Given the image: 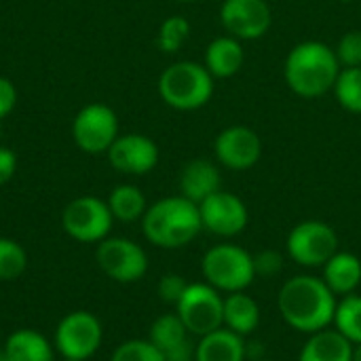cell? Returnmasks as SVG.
I'll list each match as a JSON object with an SVG mask.
<instances>
[{
    "label": "cell",
    "instance_id": "6da1fadb",
    "mask_svg": "<svg viewBox=\"0 0 361 361\" xmlns=\"http://www.w3.org/2000/svg\"><path fill=\"white\" fill-rule=\"evenodd\" d=\"M277 307L290 328L305 334H315L334 322L336 294L326 286L324 279L298 275L281 286Z\"/></svg>",
    "mask_w": 361,
    "mask_h": 361
},
{
    "label": "cell",
    "instance_id": "7a4b0ae2",
    "mask_svg": "<svg viewBox=\"0 0 361 361\" xmlns=\"http://www.w3.org/2000/svg\"><path fill=\"white\" fill-rule=\"evenodd\" d=\"M336 51L322 40H305L290 49L283 63V78L298 97H322L334 89L341 74Z\"/></svg>",
    "mask_w": 361,
    "mask_h": 361
},
{
    "label": "cell",
    "instance_id": "3957f363",
    "mask_svg": "<svg viewBox=\"0 0 361 361\" xmlns=\"http://www.w3.org/2000/svg\"><path fill=\"white\" fill-rule=\"evenodd\" d=\"M144 237L163 250L188 245L203 231L199 205L186 197H165L152 203L142 218Z\"/></svg>",
    "mask_w": 361,
    "mask_h": 361
},
{
    "label": "cell",
    "instance_id": "277c9868",
    "mask_svg": "<svg viewBox=\"0 0 361 361\" xmlns=\"http://www.w3.org/2000/svg\"><path fill=\"white\" fill-rule=\"evenodd\" d=\"M214 80L216 78L203 63L176 61L163 70L159 78V95L173 110H199L212 99Z\"/></svg>",
    "mask_w": 361,
    "mask_h": 361
},
{
    "label": "cell",
    "instance_id": "5b68a950",
    "mask_svg": "<svg viewBox=\"0 0 361 361\" xmlns=\"http://www.w3.org/2000/svg\"><path fill=\"white\" fill-rule=\"evenodd\" d=\"M201 273L205 283L218 292H245L256 279L254 256L233 243H220L205 252L201 260Z\"/></svg>",
    "mask_w": 361,
    "mask_h": 361
},
{
    "label": "cell",
    "instance_id": "8992f818",
    "mask_svg": "<svg viewBox=\"0 0 361 361\" xmlns=\"http://www.w3.org/2000/svg\"><path fill=\"white\" fill-rule=\"evenodd\" d=\"M102 341V322L89 311H72L57 324L53 347L66 360L87 361L97 353Z\"/></svg>",
    "mask_w": 361,
    "mask_h": 361
},
{
    "label": "cell",
    "instance_id": "52a82bcc",
    "mask_svg": "<svg viewBox=\"0 0 361 361\" xmlns=\"http://www.w3.org/2000/svg\"><path fill=\"white\" fill-rule=\"evenodd\" d=\"M176 313L188 332L201 338L224 326V298L209 283H188Z\"/></svg>",
    "mask_w": 361,
    "mask_h": 361
},
{
    "label": "cell",
    "instance_id": "ba28073f",
    "mask_svg": "<svg viewBox=\"0 0 361 361\" xmlns=\"http://www.w3.org/2000/svg\"><path fill=\"white\" fill-rule=\"evenodd\" d=\"M114 224V216L106 201L85 195L70 201L61 214L63 231L80 243H99L104 241Z\"/></svg>",
    "mask_w": 361,
    "mask_h": 361
},
{
    "label": "cell",
    "instance_id": "9c48e42d",
    "mask_svg": "<svg viewBox=\"0 0 361 361\" xmlns=\"http://www.w3.org/2000/svg\"><path fill=\"white\" fill-rule=\"evenodd\" d=\"M286 250L300 267H324L338 252V235L322 220H305L290 231Z\"/></svg>",
    "mask_w": 361,
    "mask_h": 361
},
{
    "label": "cell",
    "instance_id": "30bf717a",
    "mask_svg": "<svg viewBox=\"0 0 361 361\" xmlns=\"http://www.w3.org/2000/svg\"><path fill=\"white\" fill-rule=\"evenodd\" d=\"M95 260L104 275L116 283H135L148 271V256L142 245L125 237H106L99 241Z\"/></svg>",
    "mask_w": 361,
    "mask_h": 361
},
{
    "label": "cell",
    "instance_id": "8fae6325",
    "mask_svg": "<svg viewBox=\"0 0 361 361\" xmlns=\"http://www.w3.org/2000/svg\"><path fill=\"white\" fill-rule=\"evenodd\" d=\"M72 137L82 152H108L118 137L116 112L106 104H89L80 108L72 123Z\"/></svg>",
    "mask_w": 361,
    "mask_h": 361
},
{
    "label": "cell",
    "instance_id": "7c38bea8",
    "mask_svg": "<svg viewBox=\"0 0 361 361\" xmlns=\"http://www.w3.org/2000/svg\"><path fill=\"white\" fill-rule=\"evenodd\" d=\"M220 23L228 36L245 40L262 38L273 23V11L267 0H224Z\"/></svg>",
    "mask_w": 361,
    "mask_h": 361
},
{
    "label": "cell",
    "instance_id": "4fadbf2b",
    "mask_svg": "<svg viewBox=\"0 0 361 361\" xmlns=\"http://www.w3.org/2000/svg\"><path fill=\"white\" fill-rule=\"evenodd\" d=\"M214 152L222 167L231 171H247L262 157V140L252 127L233 125L216 135Z\"/></svg>",
    "mask_w": 361,
    "mask_h": 361
},
{
    "label": "cell",
    "instance_id": "5bb4252c",
    "mask_svg": "<svg viewBox=\"0 0 361 361\" xmlns=\"http://www.w3.org/2000/svg\"><path fill=\"white\" fill-rule=\"evenodd\" d=\"M199 214L203 228L218 237H235L243 233L250 222V212L243 199L226 190H218L201 201Z\"/></svg>",
    "mask_w": 361,
    "mask_h": 361
},
{
    "label": "cell",
    "instance_id": "9a60e30c",
    "mask_svg": "<svg viewBox=\"0 0 361 361\" xmlns=\"http://www.w3.org/2000/svg\"><path fill=\"white\" fill-rule=\"evenodd\" d=\"M106 154L116 171L129 176L150 173L159 163V146L148 135L142 133L118 135Z\"/></svg>",
    "mask_w": 361,
    "mask_h": 361
},
{
    "label": "cell",
    "instance_id": "2e32d148",
    "mask_svg": "<svg viewBox=\"0 0 361 361\" xmlns=\"http://www.w3.org/2000/svg\"><path fill=\"white\" fill-rule=\"evenodd\" d=\"M190 332L184 326V322L178 317V313H167L154 319L150 326L148 341L163 353L167 361L195 360V347L190 341Z\"/></svg>",
    "mask_w": 361,
    "mask_h": 361
},
{
    "label": "cell",
    "instance_id": "e0dca14e",
    "mask_svg": "<svg viewBox=\"0 0 361 361\" xmlns=\"http://www.w3.org/2000/svg\"><path fill=\"white\" fill-rule=\"evenodd\" d=\"M222 176L216 163L207 159H192L180 173V195L192 203L205 201L209 195L222 190Z\"/></svg>",
    "mask_w": 361,
    "mask_h": 361
},
{
    "label": "cell",
    "instance_id": "ac0fdd59",
    "mask_svg": "<svg viewBox=\"0 0 361 361\" xmlns=\"http://www.w3.org/2000/svg\"><path fill=\"white\" fill-rule=\"evenodd\" d=\"M245 61L243 42L235 36H218L205 49L203 66L209 70L214 78H231L235 76Z\"/></svg>",
    "mask_w": 361,
    "mask_h": 361
},
{
    "label": "cell",
    "instance_id": "d6986e66",
    "mask_svg": "<svg viewBox=\"0 0 361 361\" xmlns=\"http://www.w3.org/2000/svg\"><path fill=\"white\" fill-rule=\"evenodd\" d=\"M245 336L222 326L201 336L195 347V361H245Z\"/></svg>",
    "mask_w": 361,
    "mask_h": 361
},
{
    "label": "cell",
    "instance_id": "ffe728a7",
    "mask_svg": "<svg viewBox=\"0 0 361 361\" xmlns=\"http://www.w3.org/2000/svg\"><path fill=\"white\" fill-rule=\"evenodd\" d=\"M298 361H353V343L338 330H319L305 343Z\"/></svg>",
    "mask_w": 361,
    "mask_h": 361
},
{
    "label": "cell",
    "instance_id": "44dd1931",
    "mask_svg": "<svg viewBox=\"0 0 361 361\" xmlns=\"http://www.w3.org/2000/svg\"><path fill=\"white\" fill-rule=\"evenodd\" d=\"M324 281L336 296L355 294L361 283V260L351 252H336L324 264Z\"/></svg>",
    "mask_w": 361,
    "mask_h": 361
},
{
    "label": "cell",
    "instance_id": "7402d4cb",
    "mask_svg": "<svg viewBox=\"0 0 361 361\" xmlns=\"http://www.w3.org/2000/svg\"><path fill=\"white\" fill-rule=\"evenodd\" d=\"M2 351L8 361H53L55 357L49 338L38 330H30V328L15 330L6 338Z\"/></svg>",
    "mask_w": 361,
    "mask_h": 361
},
{
    "label": "cell",
    "instance_id": "603a6c76",
    "mask_svg": "<svg viewBox=\"0 0 361 361\" xmlns=\"http://www.w3.org/2000/svg\"><path fill=\"white\" fill-rule=\"evenodd\" d=\"M260 324V307L245 292H233L224 298V328L239 336L252 334Z\"/></svg>",
    "mask_w": 361,
    "mask_h": 361
},
{
    "label": "cell",
    "instance_id": "cb8c5ba5",
    "mask_svg": "<svg viewBox=\"0 0 361 361\" xmlns=\"http://www.w3.org/2000/svg\"><path fill=\"white\" fill-rule=\"evenodd\" d=\"M108 207L114 216V220L118 222H135V220H142L146 209H148V203H146V197L144 192L133 186V184H121L116 186L110 197H108Z\"/></svg>",
    "mask_w": 361,
    "mask_h": 361
},
{
    "label": "cell",
    "instance_id": "d4e9b609",
    "mask_svg": "<svg viewBox=\"0 0 361 361\" xmlns=\"http://www.w3.org/2000/svg\"><path fill=\"white\" fill-rule=\"evenodd\" d=\"M336 330L351 341L353 345L361 343V296L360 294H349L343 296L341 302H336V313L334 322Z\"/></svg>",
    "mask_w": 361,
    "mask_h": 361
},
{
    "label": "cell",
    "instance_id": "484cf974",
    "mask_svg": "<svg viewBox=\"0 0 361 361\" xmlns=\"http://www.w3.org/2000/svg\"><path fill=\"white\" fill-rule=\"evenodd\" d=\"M332 91L341 108L353 114H361V66L360 68H341V74Z\"/></svg>",
    "mask_w": 361,
    "mask_h": 361
},
{
    "label": "cell",
    "instance_id": "4316f807",
    "mask_svg": "<svg viewBox=\"0 0 361 361\" xmlns=\"http://www.w3.org/2000/svg\"><path fill=\"white\" fill-rule=\"evenodd\" d=\"M190 36V21L182 15L167 17L157 36V44L163 53H178Z\"/></svg>",
    "mask_w": 361,
    "mask_h": 361
},
{
    "label": "cell",
    "instance_id": "83f0119b",
    "mask_svg": "<svg viewBox=\"0 0 361 361\" xmlns=\"http://www.w3.org/2000/svg\"><path fill=\"white\" fill-rule=\"evenodd\" d=\"M27 267V254L25 250L8 239L0 237V281H13L23 275Z\"/></svg>",
    "mask_w": 361,
    "mask_h": 361
},
{
    "label": "cell",
    "instance_id": "f1b7e54d",
    "mask_svg": "<svg viewBox=\"0 0 361 361\" xmlns=\"http://www.w3.org/2000/svg\"><path fill=\"white\" fill-rule=\"evenodd\" d=\"M110 361H167L163 357V353L150 343V341H142V338H133V341H125L123 345L116 347V351L112 353Z\"/></svg>",
    "mask_w": 361,
    "mask_h": 361
},
{
    "label": "cell",
    "instance_id": "f546056e",
    "mask_svg": "<svg viewBox=\"0 0 361 361\" xmlns=\"http://www.w3.org/2000/svg\"><path fill=\"white\" fill-rule=\"evenodd\" d=\"M336 57L343 68H360L361 66V30H349L341 36L336 44Z\"/></svg>",
    "mask_w": 361,
    "mask_h": 361
},
{
    "label": "cell",
    "instance_id": "4dcf8cb0",
    "mask_svg": "<svg viewBox=\"0 0 361 361\" xmlns=\"http://www.w3.org/2000/svg\"><path fill=\"white\" fill-rule=\"evenodd\" d=\"M186 288H188V283H186V279H184L182 275L169 273V275H163V277H161L157 292H159V296H161L163 302L176 307V305L180 302V298L184 296Z\"/></svg>",
    "mask_w": 361,
    "mask_h": 361
},
{
    "label": "cell",
    "instance_id": "1f68e13d",
    "mask_svg": "<svg viewBox=\"0 0 361 361\" xmlns=\"http://www.w3.org/2000/svg\"><path fill=\"white\" fill-rule=\"evenodd\" d=\"M254 269L260 277H273L283 269V256L275 250H262L254 256Z\"/></svg>",
    "mask_w": 361,
    "mask_h": 361
},
{
    "label": "cell",
    "instance_id": "d6a6232c",
    "mask_svg": "<svg viewBox=\"0 0 361 361\" xmlns=\"http://www.w3.org/2000/svg\"><path fill=\"white\" fill-rule=\"evenodd\" d=\"M15 104H17V89H15V85L8 78L0 76V118L8 116L13 112Z\"/></svg>",
    "mask_w": 361,
    "mask_h": 361
},
{
    "label": "cell",
    "instance_id": "836d02e7",
    "mask_svg": "<svg viewBox=\"0 0 361 361\" xmlns=\"http://www.w3.org/2000/svg\"><path fill=\"white\" fill-rule=\"evenodd\" d=\"M17 171V157L11 148L0 146V186H4Z\"/></svg>",
    "mask_w": 361,
    "mask_h": 361
},
{
    "label": "cell",
    "instance_id": "e575fe53",
    "mask_svg": "<svg viewBox=\"0 0 361 361\" xmlns=\"http://www.w3.org/2000/svg\"><path fill=\"white\" fill-rule=\"evenodd\" d=\"M353 361H361V343L353 347Z\"/></svg>",
    "mask_w": 361,
    "mask_h": 361
},
{
    "label": "cell",
    "instance_id": "d590c367",
    "mask_svg": "<svg viewBox=\"0 0 361 361\" xmlns=\"http://www.w3.org/2000/svg\"><path fill=\"white\" fill-rule=\"evenodd\" d=\"M0 361H8V360H6V355H4V351H2V349H0Z\"/></svg>",
    "mask_w": 361,
    "mask_h": 361
},
{
    "label": "cell",
    "instance_id": "8d00e7d4",
    "mask_svg": "<svg viewBox=\"0 0 361 361\" xmlns=\"http://www.w3.org/2000/svg\"><path fill=\"white\" fill-rule=\"evenodd\" d=\"M173 2H182V4H186V2H195V0H173Z\"/></svg>",
    "mask_w": 361,
    "mask_h": 361
},
{
    "label": "cell",
    "instance_id": "74e56055",
    "mask_svg": "<svg viewBox=\"0 0 361 361\" xmlns=\"http://www.w3.org/2000/svg\"><path fill=\"white\" fill-rule=\"evenodd\" d=\"M338 2H345V4H349V2H353V0H338Z\"/></svg>",
    "mask_w": 361,
    "mask_h": 361
},
{
    "label": "cell",
    "instance_id": "f35d334b",
    "mask_svg": "<svg viewBox=\"0 0 361 361\" xmlns=\"http://www.w3.org/2000/svg\"><path fill=\"white\" fill-rule=\"evenodd\" d=\"M61 361H78V360H66V357H63V360H61Z\"/></svg>",
    "mask_w": 361,
    "mask_h": 361
},
{
    "label": "cell",
    "instance_id": "ab89813d",
    "mask_svg": "<svg viewBox=\"0 0 361 361\" xmlns=\"http://www.w3.org/2000/svg\"><path fill=\"white\" fill-rule=\"evenodd\" d=\"M258 361H271V360H258Z\"/></svg>",
    "mask_w": 361,
    "mask_h": 361
},
{
    "label": "cell",
    "instance_id": "60d3db41",
    "mask_svg": "<svg viewBox=\"0 0 361 361\" xmlns=\"http://www.w3.org/2000/svg\"><path fill=\"white\" fill-rule=\"evenodd\" d=\"M182 361H195V360H182Z\"/></svg>",
    "mask_w": 361,
    "mask_h": 361
}]
</instances>
